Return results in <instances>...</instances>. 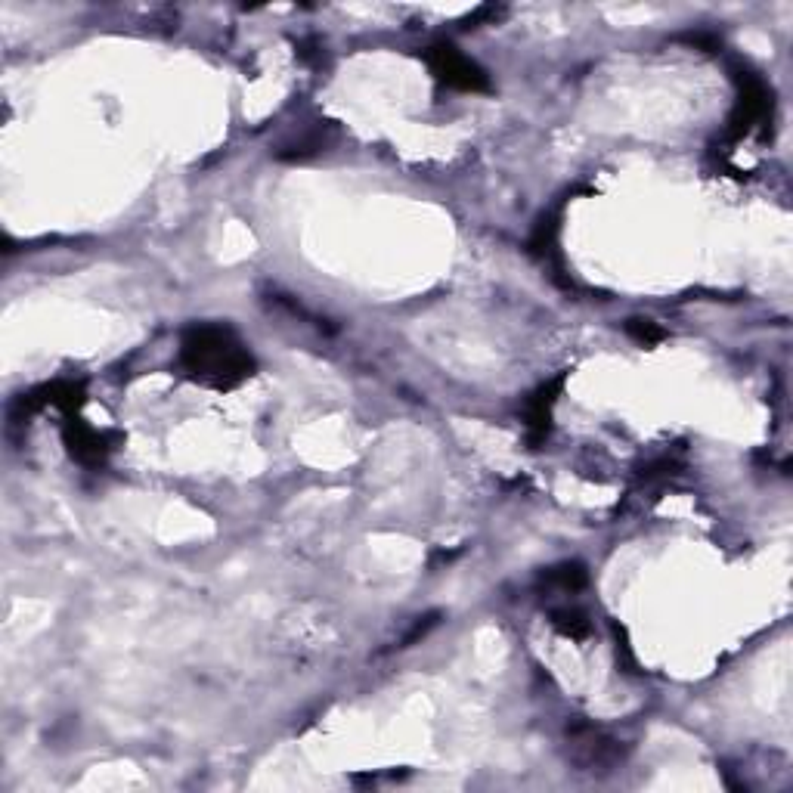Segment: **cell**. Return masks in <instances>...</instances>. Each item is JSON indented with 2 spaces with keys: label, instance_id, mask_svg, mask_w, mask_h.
<instances>
[{
  "label": "cell",
  "instance_id": "cell-2",
  "mask_svg": "<svg viewBox=\"0 0 793 793\" xmlns=\"http://www.w3.org/2000/svg\"><path fill=\"white\" fill-rule=\"evenodd\" d=\"M425 62L447 87L471 90V93L490 90V81H487L484 69L478 66V62H471L468 56H462L453 44H434L425 53Z\"/></svg>",
  "mask_w": 793,
  "mask_h": 793
},
{
  "label": "cell",
  "instance_id": "cell-5",
  "mask_svg": "<svg viewBox=\"0 0 793 793\" xmlns=\"http://www.w3.org/2000/svg\"><path fill=\"white\" fill-rule=\"evenodd\" d=\"M561 391V378L546 388H539V394L530 400L527 406V428H530V440L539 443L549 431V419H552V403H555V394Z\"/></svg>",
  "mask_w": 793,
  "mask_h": 793
},
{
  "label": "cell",
  "instance_id": "cell-4",
  "mask_svg": "<svg viewBox=\"0 0 793 793\" xmlns=\"http://www.w3.org/2000/svg\"><path fill=\"white\" fill-rule=\"evenodd\" d=\"M66 443H69L72 456L78 462H84V465H103L106 462V443H103V437L93 431V428L75 422V419L66 425Z\"/></svg>",
  "mask_w": 793,
  "mask_h": 793
},
{
  "label": "cell",
  "instance_id": "cell-7",
  "mask_svg": "<svg viewBox=\"0 0 793 793\" xmlns=\"http://www.w3.org/2000/svg\"><path fill=\"white\" fill-rule=\"evenodd\" d=\"M552 623L564 632V636H570V639H583L586 632H589V623H586V617L580 614V611H570V608H564V611H555L552 614Z\"/></svg>",
  "mask_w": 793,
  "mask_h": 793
},
{
  "label": "cell",
  "instance_id": "cell-8",
  "mask_svg": "<svg viewBox=\"0 0 793 793\" xmlns=\"http://www.w3.org/2000/svg\"><path fill=\"white\" fill-rule=\"evenodd\" d=\"M632 335H636L639 341H645V344H651V341H660L663 338V329H657L654 323H648V320H632L629 326H626Z\"/></svg>",
  "mask_w": 793,
  "mask_h": 793
},
{
  "label": "cell",
  "instance_id": "cell-6",
  "mask_svg": "<svg viewBox=\"0 0 793 793\" xmlns=\"http://www.w3.org/2000/svg\"><path fill=\"white\" fill-rule=\"evenodd\" d=\"M543 583L570 595V592H577L586 586V570L580 564H564V567H552L549 574H543Z\"/></svg>",
  "mask_w": 793,
  "mask_h": 793
},
{
  "label": "cell",
  "instance_id": "cell-1",
  "mask_svg": "<svg viewBox=\"0 0 793 793\" xmlns=\"http://www.w3.org/2000/svg\"><path fill=\"white\" fill-rule=\"evenodd\" d=\"M180 363L193 378L214 388H233L255 369L242 341L224 326L189 329L180 344Z\"/></svg>",
  "mask_w": 793,
  "mask_h": 793
},
{
  "label": "cell",
  "instance_id": "cell-3",
  "mask_svg": "<svg viewBox=\"0 0 793 793\" xmlns=\"http://www.w3.org/2000/svg\"><path fill=\"white\" fill-rule=\"evenodd\" d=\"M772 112V100H769V90L763 81L756 78H747L744 81V90H741V100H738V112H735V134H750L759 121H766Z\"/></svg>",
  "mask_w": 793,
  "mask_h": 793
}]
</instances>
